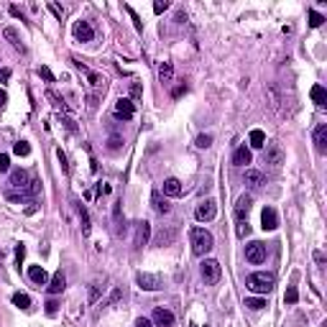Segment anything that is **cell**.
Masks as SVG:
<instances>
[{
    "label": "cell",
    "instance_id": "obj_6",
    "mask_svg": "<svg viewBox=\"0 0 327 327\" xmlns=\"http://www.w3.org/2000/svg\"><path fill=\"white\" fill-rule=\"evenodd\" d=\"M136 284L143 291H159L161 289V276L159 274H138L136 276Z\"/></svg>",
    "mask_w": 327,
    "mask_h": 327
},
{
    "label": "cell",
    "instance_id": "obj_45",
    "mask_svg": "<svg viewBox=\"0 0 327 327\" xmlns=\"http://www.w3.org/2000/svg\"><path fill=\"white\" fill-rule=\"evenodd\" d=\"M184 92H187V87H184V85H179V87L174 89V92H172V95H174V97H182Z\"/></svg>",
    "mask_w": 327,
    "mask_h": 327
},
{
    "label": "cell",
    "instance_id": "obj_1",
    "mask_svg": "<svg viewBox=\"0 0 327 327\" xmlns=\"http://www.w3.org/2000/svg\"><path fill=\"white\" fill-rule=\"evenodd\" d=\"M189 243H192V253L195 256H207L212 248H215V240L205 228H192L189 230Z\"/></svg>",
    "mask_w": 327,
    "mask_h": 327
},
{
    "label": "cell",
    "instance_id": "obj_18",
    "mask_svg": "<svg viewBox=\"0 0 327 327\" xmlns=\"http://www.w3.org/2000/svg\"><path fill=\"white\" fill-rule=\"evenodd\" d=\"M28 279H31L36 286H46V284H49V274L44 271L41 266H31V268H28Z\"/></svg>",
    "mask_w": 327,
    "mask_h": 327
},
{
    "label": "cell",
    "instance_id": "obj_24",
    "mask_svg": "<svg viewBox=\"0 0 327 327\" xmlns=\"http://www.w3.org/2000/svg\"><path fill=\"white\" fill-rule=\"evenodd\" d=\"M251 146H253V149H263V146H266V133L253 128L251 131Z\"/></svg>",
    "mask_w": 327,
    "mask_h": 327
},
{
    "label": "cell",
    "instance_id": "obj_31",
    "mask_svg": "<svg viewBox=\"0 0 327 327\" xmlns=\"http://www.w3.org/2000/svg\"><path fill=\"white\" fill-rule=\"evenodd\" d=\"M13 153H16V156H28V153H31L28 141H18V143L13 146Z\"/></svg>",
    "mask_w": 327,
    "mask_h": 327
},
{
    "label": "cell",
    "instance_id": "obj_9",
    "mask_svg": "<svg viewBox=\"0 0 327 327\" xmlns=\"http://www.w3.org/2000/svg\"><path fill=\"white\" fill-rule=\"evenodd\" d=\"M215 215H218V207H215V202H212V199L202 202V205L195 210V218H197L199 222H210V220H215Z\"/></svg>",
    "mask_w": 327,
    "mask_h": 327
},
{
    "label": "cell",
    "instance_id": "obj_2",
    "mask_svg": "<svg viewBox=\"0 0 327 327\" xmlns=\"http://www.w3.org/2000/svg\"><path fill=\"white\" fill-rule=\"evenodd\" d=\"M245 286L253 291V294H268L274 289V274H266V271H256L245 279Z\"/></svg>",
    "mask_w": 327,
    "mask_h": 327
},
{
    "label": "cell",
    "instance_id": "obj_20",
    "mask_svg": "<svg viewBox=\"0 0 327 327\" xmlns=\"http://www.w3.org/2000/svg\"><path fill=\"white\" fill-rule=\"evenodd\" d=\"M182 182H179V179H166V182H164V195L166 197H182Z\"/></svg>",
    "mask_w": 327,
    "mask_h": 327
},
{
    "label": "cell",
    "instance_id": "obj_37",
    "mask_svg": "<svg viewBox=\"0 0 327 327\" xmlns=\"http://www.w3.org/2000/svg\"><path fill=\"white\" fill-rule=\"evenodd\" d=\"M197 149H207V146L212 143V136H197Z\"/></svg>",
    "mask_w": 327,
    "mask_h": 327
},
{
    "label": "cell",
    "instance_id": "obj_10",
    "mask_svg": "<svg viewBox=\"0 0 327 327\" xmlns=\"http://www.w3.org/2000/svg\"><path fill=\"white\" fill-rule=\"evenodd\" d=\"M10 187H16V189H28L31 187V174L26 172V169H13L10 172Z\"/></svg>",
    "mask_w": 327,
    "mask_h": 327
},
{
    "label": "cell",
    "instance_id": "obj_41",
    "mask_svg": "<svg viewBox=\"0 0 327 327\" xmlns=\"http://www.w3.org/2000/svg\"><path fill=\"white\" fill-rule=\"evenodd\" d=\"M39 74H41L46 82H54V74H51V69H49V66H41V69H39Z\"/></svg>",
    "mask_w": 327,
    "mask_h": 327
},
{
    "label": "cell",
    "instance_id": "obj_28",
    "mask_svg": "<svg viewBox=\"0 0 327 327\" xmlns=\"http://www.w3.org/2000/svg\"><path fill=\"white\" fill-rule=\"evenodd\" d=\"M77 212H80V222H82V233L89 235V230H92V225H89V215H87V210L82 205H77Z\"/></svg>",
    "mask_w": 327,
    "mask_h": 327
},
{
    "label": "cell",
    "instance_id": "obj_25",
    "mask_svg": "<svg viewBox=\"0 0 327 327\" xmlns=\"http://www.w3.org/2000/svg\"><path fill=\"white\" fill-rule=\"evenodd\" d=\"M172 77H174V66H172V62H164V64L159 66V80H161V82H172Z\"/></svg>",
    "mask_w": 327,
    "mask_h": 327
},
{
    "label": "cell",
    "instance_id": "obj_27",
    "mask_svg": "<svg viewBox=\"0 0 327 327\" xmlns=\"http://www.w3.org/2000/svg\"><path fill=\"white\" fill-rule=\"evenodd\" d=\"M13 304L18 309H31V297L28 294H21V291H16L13 294Z\"/></svg>",
    "mask_w": 327,
    "mask_h": 327
},
{
    "label": "cell",
    "instance_id": "obj_30",
    "mask_svg": "<svg viewBox=\"0 0 327 327\" xmlns=\"http://www.w3.org/2000/svg\"><path fill=\"white\" fill-rule=\"evenodd\" d=\"M120 205H123V202H115V207H112V220H115V230L118 233L126 230V225L120 222Z\"/></svg>",
    "mask_w": 327,
    "mask_h": 327
},
{
    "label": "cell",
    "instance_id": "obj_42",
    "mask_svg": "<svg viewBox=\"0 0 327 327\" xmlns=\"http://www.w3.org/2000/svg\"><path fill=\"white\" fill-rule=\"evenodd\" d=\"M56 309H59L56 299H49V302H46V314H56Z\"/></svg>",
    "mask_w": 327,
    "mask_h": 327
},
{
    "label": "cell",
    "instance_id": "obj_29",
    "mask_svg": "<svg viewBox=\"0 0 327 327\" xmlns=\"http://www.w3.org/2000/svg\"><path fill=\"white\" fill-rule=\"evenodd\" d=\"M3 33H5V39H8L10 44H13V46H16L18 51H26V46H23V44H21V39H18V33H16L13 28H5Z\"/></svg>",
    "mask_w": 327,
    "mask_h": 327
},
{
    "label": "cell",
    "instance_id": "obj_5",
    "mask_svg": "<svg viewBox=\"0 0 327 327\" xmlns=\"http://www.w3.org/2000/svg\"><path fill=\"white\" fill-rule=\"evenodd\" d=\"M72 33H74V39L82 41V44H87V41L95 39V28H92V23H89V21H74Z\"/></svg>",
    "mask_w": 327,
    "mask_h": 327
},
{
    "label": "cell",
    "instance_id": "obj_49",
    "mask_svg": "<svg viewBox=\"0 0 327 327\" xmlns=\"http://www.w3.org/2000/svg\"><path fill=\"white\" fill-rule=\"evenodd\" d=\"M0 256H3V253H0Z\"/></svg>",
    "mask_w": 327,
    "mask_h": 327
},
{
    "label": "cell",
    "instance_id": "obj_14",
    "mask_svg": "<svg viewBox=\"0 0 327 327\" xmlns=\"http://www.w3.org/2000/svg\"><path fill=\"white\" fill-rule=\"evenodd\" d=\"M261 228L263 230H276L279 228V215H276L274 207H266L261 212Z\"/></svg>",
    "mask_w": 327,
    "mask_h": 327
},
{
    "label": "cell",
    "instance_id": "obj_22",
    "mask_svg": "<svg viewBox=\"0 0 327 327\" xmlns=\"http://www.w3.org/2000/svg\"><path fill=\"white\" fill-rule=\"evenodd\" d=\"M64 286H66L64 274H62V271H56V274L51 276V281H49V291H51V294H59V291H64Z\"/></svg>",
    "mask_w": 327,
    "mask_h": 327
},
{
    "label": "cell",
    "instance_id": "obj_11",
    "mask_svg": "<svg viewBox=\"0 0 327 327\" xmlns=\"http://www.w3.org/2000/svg\"><path fill=\"white\" fill-rule=\"evenodd\" d=\"M136 115V108H133V100L128 97H120L115 103V118H123V120H131Z\"/></svg>",
    "mask_w": 327,
    "mask_h": 327
},
{
    "label": "cell",
    "instance_id": "obj_21",
    "mask_svg": "<svg viewBox=\"0 0 327 327\" xmlns=\"http://www.w3.org/2000/svg\"><path fill=\"white\" fill-rule=\"evenodd\" d=\"M233 164L235 166H245V164H251V149H245V146H238L233 153Z\"/></svg>",
    "mask_w": 327,
    "mask_h": 327
},
{
    "label": "cell",
    "instance_id": "obj_36",
    "mask_svg": "<svg viewBox=\"0 0 327 327\" xmlns=\"http://www.w3.org/2000/svg\"><path fill=\"white\" fill-rule=\"evenodd\" d=\"M10 169V159H8V153H0V174H5Z\"/></svg>",
    "mask_w": 327,
    "mask_h": 327
},
{
    "label": "cell",
    "instance_id": "obj_4",
    "mask_svg": "<svg viewBox=\"0 0 327 327\" xmlns=\"http://www.w3.org/2000/svg\"><path fill=\"white\" fill-rule=\"evenodd\" d=\"M245 261H248V263H253V266L263 263V261H266V245H263V243H258V240L248 243V245H245Z\"/></svg>",
    "mask_w": 327,
    "mask_h": 327
},
{
    "label": "cell",
    "instance_id": "obj_38",
    "mask_svg": "<svg viewBox=\"0 0 327 327\" xmlns=\"http://www.w3.org/2000/svg\"><path fill=\"white\" fill-rule=\"evenodd\" d=\"M108 143H110V151H118L120 146H123V138H120V136H110Z\"/></svg>",
    "mask_w": 327,
    "mask_h": 327
},
{
    "label": "cell",
    "instance_id": "obj_43",
    "mask_svg": "<svg viewBox=\"0 0 327 327\" xmlns=\"http://www.w3.org/2000/svg\"><path fill=\"white\" fill-rule=\"evenodd\" d=\"M23 256H26V245H18L16 248V261H18V266H21V261H23Z\"/></svg>",
    "mask_w": 327,
    "mask_h": 327
},
{
    "label": "cell",
    "instance_id": "obj_35",
    "mask_svg": "<svg viewBox=\"0 0 327 327\" xmlns=\"http://www.w3.org/2000/svg\"><path fill=\"white\" fill-rule=\"evenodd\" d=\"M56 159H59V164H62V172H64V174H69V164H66V156H64L62 149L56 151Z\"/></svg>",
    "mask_w": 327,
    "mask_h": 327
},
{
    "label": "cell",
    "instance_id": "obj_3",
    "mask_svg": "<svg viewBox=\"0 0 327 327\" xmlns=\"http://www.w3.org/2000/svg\"><path fill=\"white\" fill-rule=\"evenodd\" d=\"M199 274H202V279H205V284H218L220 281V274H222V268H220V263L215 261V258H205L202 261V266H199Z\"/></svg>",
    "mask_w": 327,
    "mask_h": 327
},
{
    "label": "cell",
    "instance_id": "obj_47",
    "mask_svg": "<svg viewBox=\"0 0 327 327\" xmlns=\"http://www.w3.org/2000/svg\"><path fill=\"white\" fill-rule=\"evenodd\" d=\"M131 92H133V97H138V95H141V87H138L136 82H133V87H131Z\"/></svg>",
    "mask_w": 327,
    "mask_h": 327
},
{
    "label": "cell",
    "instance_id": "obj_8",
    "mask_svg": "<svg viewBox=\"0 0 327 327\" xmlns=\"http://www.w3.org/2000/svg\"><path fill=\"white\" fill-rule=\"evenodd\" d=\"M284 159H286V156H284V151H281L279 143H268V146H266V153H263V161H266V164L281 166V164H284Z\"/></svg>",
    "mask_w": 327,
    "mask_h": 327
},
{
    "label": "cell",
    "instance_id": "obj_13",
    "mask_svg": "<svg viewBox=\"0 0 327 327\" xmlns=\"http://www.w3.org/2000/svg\"><path fill=\"white\" fill-rule=\"evenodd\" d=\"M151 322L156 327H172L174 325V314L169 312V309H164V307H156L153 314H151Z\"/></svg>",
    "mask_w": 327,
    "mask_h": 327
},
{
    "label": "cell",
    "instance_id": "obj_23",
    "mask_svg": "<svg viewBox=\"0 0 327 327\" xmlns=\"http://www.w3.org/2000/svg\"><path fill=\"white\" fill-rule=\"evenodd\" d=\"M309 95H312V100H314V103H317L320 108L327 105V92H325V87H322V85H314V87L309 89Z\"/></svg>",
    "mask_w": 327,
    "mask_h": 327
},
{
    "label": "cell",
    "instance_id": "obj_40",
    "mask_svg": "<svg viewBox=\"0 0 327 327\" xmlns=\"http://www.w3.org/2000/svg\"><path fill=\"white\" fill-rule=\"evenodd\" d=\"M166 8H169L166 0H156V3H153V13H164Z\"/></svg>",
    "mask_w": 327,
    "mask_h": 327
},
{
    "label": "cell",
    "instance_id": "obj_34",
    "mask_svg": "<svg viewBox=\"0 0 327 327\" xmlns=\"http://www.w3.org/2000/svg\"><path fill=\"white\" fill-rule=\"evenodd\" d=\"M87 80H89V85H92V87H105V80L100 74H95V72H87Z\"/></svg>",
    "mask_w": 327,
    "mask_h": 327
},
{
    "label": "cell",
    "instance_id": "obj_39",
    "mask_svg": "<svg viewBox=\"0 0 327 327\" xmlns=\"http://www.w3.org/2000/svg\"><path fill=\"white\" fill-rule=\"evenodd\" d=\"M251 233V225H248V220H243V222H238V235L240 238H245V235Z\"/></svg>",
    "mask_w": 327,
    "mask_h": 327
},
{
    "label": "cell",
    "instance_id": "obj_12",
    "mask_svg": "<svg viewBox=\"0 0 327 327\" xmlns=\"http://www.w3.org/2000/svg\"><path fill=\"white\" fill-rule=\"evenodd\" d=\"M149 238H151V225L146 222V220L136 222V238H133V245H136V248H143L146 243H149Z\"/></svg>",
    "mask_w": 327,
    "mask_h": 327
},
{
    "label": "cell",
    "instance_id": "obj_16",
    "mask_svg": "<svg viewBox=\"0 0 327 327\" xmlns=\"http://www.w3.org/2000/svg\"><path fill=\"white\" fill-rule=\"evenodd\" d=\"M245 184H248V187H253V189L263 187V184H266L263 172H258V169H245Z\"/></svg>",
    "mask_w": 327,
    "mask_h": 327
},
{
    "label": "cell",
    "instance_id": "obj_15",
    "mask_svg": "<svg viewBox=\"0 0 327 327\" xmlns=\"http://www.w3.org/2000/svg\"><path fill=\"white\" fill-rule=\"evenodd\" d=\"M251 205H253V197L251 195H243L238 199V205H235V218H238V222H243L248 218V210H251Z\"/></svg>",
    "mask_w": 327,
    "mask_h": 327
},
{
    "label": "cell",
    "instance_id": "obj_32",
    "mask_svg": "<svg viewBox=\"0 0 327 327\" xmlns=\"http://www.w3.org/2000/svg\"><path fill=\"white\" fill-rule=\"evenodd\" d=\"M322 23H325V18L317 13V10H309V26H312V28H320Z\"/></svg>",
    "mask_w": 327,
    "mask_h": 327
},
{
    "label": "cell",
    "instance_id": "obj_33",
    "mask_svg": "<svg viewBox=\"0 0 327 327\" xmlns=\"http://www.w3.org/2000/svg\"><path fill=\"white\" fill-rule=\"evenodd\" d=\"M297 299H299V291H297L294 286H289L286 294H284V302H286V304H297Z\"/></svg>",
    "mask_w": 327,
    "mask_h": 327
},
{
    "label": "cell",
    "instance_id": "obj_17",
    "mask_svg": "<svg viewBox=\"0 0 327 327\" xmlns=\"http://www.w3.org/2000/svg\"><path fill=\"white\" fill-rule=\"evenodd\" d=\"M314 149H317L320 153H327V126L325 123L314 128Z\"/></svg>",
    "mask_w": 327,
    "mask_h": 327
},
{
    "label": "cell",
    "instance_id": "obj_7",
    "mask_svg": "<svg viewBox=\"0 0 327 327\" xmlns=\"http://www.w3.org/2000/svg\"><path fill=\"white\" fill-rule=\"evenodd\" d=\"M174 240H176V228H174V225H166V228H161L159 233L153 235V245H156V248L172 245Z\"/></svg>",
    "mask_w": 327,
    "mask_h": 327
},
{
    "label": "cell",
    "instance_id": "obj_46",
    "mask_svg": "<svg viewBox=\"0 0 327 327\" xmlns=\"http://www.w3.org/2000/svg\"><path fill=\"white\" fill-rule=\"evenodd\" d=\"M10 80V69H0V82H5Z\"/></svg>",
    "mask_w": 327,
    "mask_h": 327
},
{
    "label": "cell",
    "instance_id": "obj_19",
    "mask_svg": "<svg viewBox=\"0 0 327 327\" xmlns=\"http://www.w3.org/2000/svg\"><path fill=\"white\" fill-rule=\"evenodd\" d=\"M151 205H153V210L159 212V215H166V212L172 210V207H169V202L161 197V192H159V189H153V192H151Z\"/></svg>",
    "mask_w": 327,
    "mask_h": 327
},
{
    "label": "cell",
    "instance_id": "obj_26",
    "mask_svg": "<svg viewBox=\"0 0 327 327\" xmlns=\"http://www.w3.org/2000/svg\"><path fill=\"white\" fill-rule=\"evenodd\" d=\"M245 307H248V309H253V312H261V309L268 307V304H266L263 297H251V299H245Z\"/></svg>",
    "mask_w": 327,
    "mask_h": 327
},
{
    "label": "cell",
    "instance_id": "obj_44",
    "mask_svg": "<svg viewBox=\"0 0 327 327\" xmlns=\"http://www.w3.org/2000/svg\"><path fill=\"white\" fill-rule=\"evenodd\" d=\"M136 327H153V322L146 320V317H138V320H136Z\"/></svg>",
    "mask_w": 327,
    "mask_h": 327
},
{
    "label": "cell",
    "instance_id": "obj_48",
    "mask_svg": "<svg viewBox=\"0 0 327 327\" xmlns=\"http://www.w3.org/2000/svg\"><path fill=\"white\" fill-rule=\"evenodd\" d=\"M5 103H8V95H5V92H3V89H0V108H3V105H5Z\"/></svg>",
    "mask_w": 327,
    "mask_h": 327
}]
</instances>
